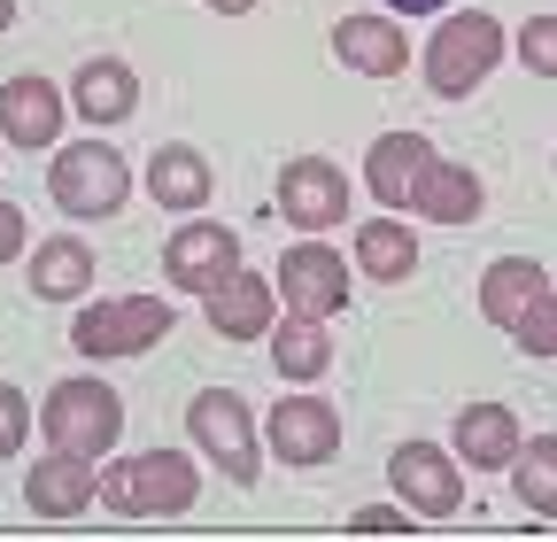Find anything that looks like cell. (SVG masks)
<instances>
[{
  "label": "cell",
  "mask_w": 557,
  "mask_h": 542,
  "mask_svg": "<svg viewBox=\"0 0 557 542\" xmlns=\"http://www.w3.org/2000/svg\"><path fill=\"white\" fill-rule=\"evenodd\" d=\"M94 496H101L109 512H124V519H178V512H194L201 481H194V457H178V449H139V457H124V465L101 472Z\"/></svg>",
  "instance_id": "6da1fadb"
},
{
  "label": "cell",
  "mask_w": 557,
  "mask_h": 542,
  "mask_svg": "<svg viewBox=\"0 0 557 542\" xmlns=\"http://www.w3.org/2000/svg\"><path fill=\"white\" fill-rule=\"evenodd\" d=\"M39 427H47V442H54V449L101 457V449L124 434V395H116L109 380L70 372V380H54V387H47V403H39Z\"/></svg>",
  "instance_id": "7a4b0ae2"
},
{
  "label": "cell",
  "mask_w": 557,
  "mask_h": 542,
  "mask_svg": "<svg viewBox=\"0 0 557 542\" xmlns=\"http://www.w3.org/2000/svg\"><path fill=\"white\" fill-rule=\"evenodd\" d=\"M426 86L442 94V101H465L487 71L504 62V24L487 16V9H465V16H442V32L426 39Z\"/></svg>",
  "instance_id": "3957f363"
},
{
  "label": "cell",
  "mask_w": 557,
  "mask_h": 542,
  "mask_svg": "<svg viewBox=\"0 0 557 542\" xmlns=\"http://www.w3.org/2000/svg\"><path fill=\"white\" fill-rule=\"evenodd\" d=\"M47 194H54V210H70V218H116L124 194H132V171H124V156L109 140H70L47 163Z\"/></svg>",
  "instance_id": "277c9868"
},
{
  "label": "cell",
  "mask_w": 557,
  "mask_h": 542,
  "mask_svg": "<svg viewBox=\"0 0 557 542\" xmlns=\"http://www.w3.org/2000/svg\"><path fill=\"white\" fill-rule=\"evenodd\" d=\"M186 434L201 442V457H218V472H225L233 489H256L263 449H256V411H248V395L201 387V395L186 403Z\"/></svg>",
  "instance_id": "5b68a950"
},
{
  "label": "cell",
  "mask_w": 557,
  "mask_h": 542,
  "mask_svg": "<svg viewBox=\"0 0 557 542\" xmlns=\"http://www.w3.org/2000/svg\"><path fill=\"white\" fill-rule=\"evenodd\" d=\"M171 318L178 310H163L156 295H116V303H94V310H78L70 318V349L78 357H148L163 333H171Z\"/></svg>",
  "instance_id": "8992f818"
},
{
  "label": "cell",
  "mask_w": 557,
  "mask_h": 542,
  "mask_svg": "<svg viewBox=\"0 0 557 542\" xmlns=\"http://www.w3.org/2000/svg\"><path fill=\"white\" fill-rule=\"evenodd\" d=\"M278 210H287L295 233H325L348 218V171L325 163V156H295L278 171Z\"/></svg>",
  "instance_id": "52a82bcc"
},
{
  "label": "cell",
  "mask_w": 557,
  "mask_h": 542,
  "mask_svg": "<svg viewBox=\"0 0 557 542\" xmlns=\"http://www.w3.org/2000/svg\"><path fill=\"white\" fill-rule=\"evenodd\" d=\"M225 271H240V241H233L225 225L194 218V225H178V233L163 241V280L186 287V295H209Z\"/></svg>",
  "instance_id": "ba28073f"
},
{
  "label": "cell",
  "mask_w": 557,
  "mask_h": 542,
  "mask_svg": "<svg viewBox=\"0 0 557 542\" xmlns=\"http://www.w3.org/2000/svg\"><path fill=\"white\" fill-rule=\"evenodd\" d=\"M263 442H271L278 465H325V457L341 449V411H333V403H318V395H278Z\"/></svg>",
  "instance_id": "9c48e42d"
},
{
  "label": "cell",
  "mask_w": 557,
  "mask_h": 542,
  "mask_svg": "<svg viewBox=\"0 0 557 542\" xmlns=\"http://www.w3.org/2000/svg\"><path fill=\"white\" fill-rule=\"evenodd\" d=\"M387 481H395L403 512H418V519H449V512L465 504V489H457V465H449L434 442H403V449L387 457Z\"/></svg>",
  "instance_id": "30bf717a"
},
{
  "label": "cell",
  "mask_w": 557,
  "mask_h": 542,
  "mask_svg": "<svg viewBox=\"0 0 557 542\" xmlns=\"http://www.w3.org/2000/svg\"><path fill=\"white\" fill-rule=\"evenodd\" d=\"M278 287H287V310H302V318H333V310L348 303V263H341L333 248L302 241V248L278 256Z\"/></svg>",
  "instance_id": "8fae6325"
},
{
  "label": "cell",
  "mask_w": 557,
  "mask_h": 542,
  "mask_svg": "<svg viewBox=\"0 0 557 542\" xmlns=\"http://www.w3.org/2000/svg\"><path fill=\"white\" fill-rule=\"evenodd\" d=\"M94 457H78V449H47L32 472H24V504L39 512V519H78L86 504H94Z\"/></svg>",
  "instance_id": "7c38bea8"
},
{
  "label": "cell",
  "mask_w": 557,
  "mask_h": 542,
  "mask_svg": "<svg viewBox=\"0 0 557 542\" xmlns=\"http://www.w3.org/2000/svg\"><path fill=\"white\" fill-rule=\"evenodd\" d=\"M0 140H9V148H32V156L62 140V94H54L39 71L0 86Z\"/></svg>",
  "instance_id": "4fadbf2b"
},
{
  "label": "cell",
  "mask_w": 557,
  "mask_h": 542,
  "mask_svg": "<svg viewBox=\"0 0 557 542\" xmlns=\"http://www.w3.org/2000/svg\"><path fill=\"white\" fill-rule=\"evenodd\" d=\"M410 210L418 218H434V225H472L480 210H487V186H480V171L472 163H426L418 171V186H410Z\"/></svg>",
  "instance_id": "5bb4252c"
},
{
  "label": "cell",
  "mask_w": 557,
  "mask_h": 542,
  "mask_svg": "<svg viewBox=\"0 0 557 542\" xmlns=\"http://www.w3.org/2000/svg\"><path fill=\"white\" fill-rule=\"evenodd\" d=\"M201 303H209V333H218V342H263L271 318H278L271 310V287L256 280V271H225Z\"/></svg>",
  "instance_id": "9a60e30c"
},
{
  "label": "cell",
  "mask_w": 557,
  "mask_h": 542,
  "mask_svg": "<svg viewBox=\"0 0 557 542\" xmlns=\"http://www.w3.org/2000/svg\"><path fill=\"white\" fill-rule=\"evenodd\" d=\"M333 54L348 62V71H364V78L410 71V39H403L395 16H341V24H333Z\"/></svg>",
  "instance_id": "2e32d148"
},
{
  "label": "cell",
  "mask_w": 557,
  "mask_h": 542,
  "mask_svg": "<svg viewBox=\"0 0 557 542\" xmlns=\"http://www.w3.org/2000/svg\"><path fill=\"white\" fill-rule=\"evenodd\" d=\"M434 163V140L426 132H380L372 140V156H364V186L387 201V210H410V186H418V171Z\"/></svg>",
  "instance_id": "e0dca14e"
},
{
  "label": "cell",
  "mask_w": 557,
  "mask_h": 542,
  "mask_svg": "<svg viewBox=\"0 0 557 542\" xmlns=\"http://www.w3.org/2000/svg\"><path fill=\"white\" fill-rule=\"evenodd\" d=\"M519 419L504 411V403H465L457 411V457L472 465V472H504L511 457H519Z\"/></svg>",
  "instance_id": "ac0fdd59"
},
{
  "label": "cell",
  "mask_w": 557,
  "mask_h": 542,
  "mask_svg": "<svg viewBox=\"0 0 557 542\" xmlns=\"http://www.w3.org/2000/svg\"><path fill=\"white\" fill-rule=\"evenodd\" d=\"M86 287H94V248L78 233H54L32 248V295L39 303H78Z\"/></svg>",
  "instance_id": "d6986e66"
},
{
  "label": "cell",
  "mask_w": 557,
  "mask_h": 542,
  "mask_svg": "<svg viewBox=\"0 0 557 542\" xmlns=\"http://www.w3.org/2000/svg\"><path fill=\"white\" fill-rule=\"evenodd\" d=\"M70 101H78L86 124H124L139 109V78H132V62H78V78H70Z\"/></svg>",
  "instance_id": "ffe728a7"
},
{
  "label": "cell",
  "mask_w": 557,
  "mask_h": 542,
  "mask_svg": "<svg viewBox=\"0 0 557 542\" xmlns=\"http://www.w3.org/2000/svg\"><path fill=\"white\" fill-rule=\"evenodd\" d=\"M271 365L287 372V380H318L325 365H333V333H325V318H302V310H287V318H271Z\"/></svg>",
  "instance_id": "44dd1931"
},
{
  "label": "cell",
  "mask_w": 557,
  "mask_h": 542,
  "mask_svg": "<svg viewBox=\"0 0 557 542\" xmlns=\"http://www.w3.org/2000/svg\"><path fill=\"white\" fill-rule=\"evenodd\" d=\"M542 287H549V280H542L534 256H496V263L480 271V318H487V325H511Z\"/></svg>",
  "instance_id": "7402d4cb"
},
{
  "label": "cell",
  "mask_w": 557,
  "mask_h": 542,
  "mask_svg": "<svg viewBox=\"0 0 557 542\" xmlns=\"http://www.w3.org/2000/svg\"><path fill=\"white\" fill-rule=\"evenodd\" d=\"M148 194L163 201V210H201V201H209V163H201V148H186V140L156 148V163H148Z\"/></svg>",
  "instance_id": "603a6c76"
},
{
  "label": "cell",
  "mask_w": 557,
  "mask_h": 542,
  "mask_svg": "<svg viewBox=\"0 0 557 542\" xmlns=\"http://www.w3.org/2000/svg\"><path fill=\"white\" fill-rule=\"evenodd\" d=\"M357 271L364 280H410L418 271V241H410V225L403 218H372V225H357Z\"/></svg>",
  "instance_id": "cb8c5ba5"
},
{
  "label": "cell",
  "mask_w": 557,
  "mask_h": 542,
  "mask_svg": "<svg viewBox=\"0 0 557 542\" xmlns=\"http://www.w3.org/2000/svg\"><path fill=\"white\" fill-rule=\"evenodd\" d=\"M504 472H511V489L527 496V512H534V519H557V442H549V434L519 442V457H511Z\"/></svg>",
  "instance_id": "d4e9b609"
},
{
  "label": "cell",
  "mask_w": 557,
  "mask_h": 542,
  "mask_svg": "<svg viewBox=\"0 0 557 542\" xmlns=\"http://www.w3.org/2000/svg\"><path fill=\"white\" fill-rule=\"evenodd\" d=\"M504 333H511V342H519L527 357H557V287H542V295H534V303H527Z\"/></svg>",
  "instance_id": "484cf974"
},
{
  "label": "cell",
  "mask_w": 557,
  "mask_h": 542,
  "mask_svg": "<svg viewBox=\"0 0 557 542\" xmlns=\"http://www.w3.org/2000/svg\"><path fill=\"white\" fill-rule=\"evenodd\" d=\"M519 62L542 78H557V16H527L519 24Z\"/></svg>",
  "instance_id": "4316f807"
},
{
  "label": "cell",
  "mask_w": 557,
  "mask_h": 542,
  "mask_svg": "<svg viewBox=\"0 0 557 542\" xmlns=\"http://www.w3.org/2000/svg\"><path fill=\"white\" fill-rule=\"evenodd\" d=\"M24 434H32V403H24V387L0 380V457H16Z\"/></svg>",
  "instance_id": "83f0119b"
},
{
  "label": "cell",
  "mask_w": 557,
  "mask_h": 542,
  "mask_svg": "<svg viewBox=\"0 0 557 542\" xmlns=\"http://www.w3.org/2000/svg\"><path fill=\"white\" fill-rule=\"evenodd\" d=\"M403 527H410V512H403V504H372V512L348 519V534H403Z\"/></svg>",
  "instance_id": "f1b7e54d"
},
{
  "label": "cell",
  "mask_w": 557,
  "mask_h": 542,
  "mask_svg": "<svg viewBox=\"0 0 557 542\" xmlns=\"http://www.w3.org/2000/svg\"><path fill=\"white\" fill-rule=\"evenodd\" d=\"M32 241H24V210H16V201H0V263H9V256H24Z\"/></svg>",
  "instance_id": "f546056e"
},
{
  "label": "cell",
  "mask_w": 557,
  "mask_h": 542,
  "mask_svg": "<svg viewBox=\"0 0 557 542\" xmlns=\"http://www.w3.org/2000/svg\"><path fill=\"white\" fill-rule=\"evenodd\" d=\"M442 0H387V16H434Z\"/></svg>",
  "instance_id": "4dcf8cb0"
},
{
  "label": "cell",
  "mask_w": 557,
  "mask_h": 542,
  "mask_svg": "<svg viewBox=\"0 0 557 542\" xmlns=\"http://www.w3.org/2000/svg\"><path fill=\"white\" fill-rule=\"evenodd\" d=\"M209 9H218V16H248V9H256V0H209Z\"/></svg>",
  "instance_id": "1f68e13d"
},
{
  "label": "cell",
  "mask_w": 557,
  "mask_h": 542,
  "mask_svg": "<svg viewBox=\"0 0 557 542\" xmlns=\"http://www.w3.org/2000/svg\"><path fill=\"white\" fill-rule=\"evenodd\" d=\"M9 24H16V0H0V32H9Z\"/></svg>",
  "instance_id": "d6a6232c"
}]
</instances>
